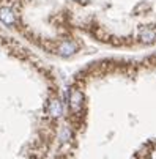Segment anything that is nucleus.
I'll return each mask as SVG.
<instances>
[{"mask_svg":"<svg viewBox=\"0 0 156 159\" xmlns=\"http://www.w3.org/2000/svg\"><path fill=\"white\" fill-rule=\"evenodd\" d=\"M62 52L65 54V55H70V54H73L74 51H76V48H74V44H71V43H65V44H62Z\"/></svg>","mask_w":156,"mask_h":159,"instance_id":"4","label":"nucleus"},{"mask_svg":"<svg viewBox=\"0 0 156 159\" xmlns=\"http://www.w3.org/2000/svg\"><path fill=\"white\" fill-rule=\"evenodd\" d=\"M51 113H52V115H55V117L62 113V106H60V102H58V101L51 102Z\"/></svg>","mask_w":156,"mask_h":159,"instance_id":"5","label":"nucleus"},{"mask_svg":"<svg viewBox=\"0 0 156 159\" xmlns=\"http://www.w3.org/2000/svg\"><path fill=\"white\" fill-rule=\"evenodd\" d=\"M0 20H2L3 24H7V25H13L14 20H16L13 10L8 8V7H2V8H0Z\"/></svg>","mask_w":156,"mask_h":159,"instance_id":"1","label":"nucleus"},{"mask_svg":"<svg viewBox=\"0 0 156 159\" xmlns=\"http://www.w3.org/2000/svg\"><path fill=\"white\" fill-rule=\"evenodd\" d=\"M140 38H142V41H145V43H151V41L156 39V33H154L153 30H150V29H145V30L142 32Z\"/></svg>","mask_w":156,"mask_h":159,"instance_id":"3","label":"nucleus"},{"mask_svg":"<svg viewBox=\"0 0 156 159\" xmlns=\"http://www.w3.org/2000/svg\"><path fill=\"white\" fill-rule=\"evenodd\" d=\"M80 102H82V95L77 92V90H73V93H71V106H73V109L77 110Z\"/></svg>","mask_w":156,"mask_h":159,"instance_id":"2","label":"nucleus"},{"mask_svg":"<svg viewBox=\"0 0 156 159\" xmlns=\"http://www.w3.org/2000/svg\"><path fill=\"white\" fill-rule=\"evenodd\" d=\"M151 159H156V150H154V151L151 153Z\"/></svg>","mask_w":156,"mask_h":159,"instance_id":"6","label":"nucleus"}]
</instances>
